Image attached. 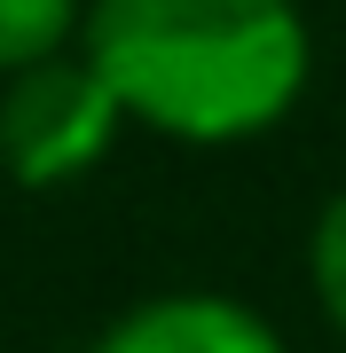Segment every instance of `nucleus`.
<instances>
[{
	"label": "nucleus",
	"instance_id": "1",
	"mask_svg": "<svg viewBox=\"0 0 346 353\" xmlns=\"http://www.w3.org/2000/svg\"><path fill=\"white\" fill-rule=\"evenodd\" d=\"M87 63L157 134L229 141L299 94L307 24L291 0H95Z\"/></svg>",
	"mask_w": 346,
	"mask_h": 353
},
{
	"label": "nucleus",
	"instance_id": "2",
	"mask_svg": "<svg viewBox=\"0 0 346 353\" xmlns=\"http://www.w3.org/2000/svg\"><path fill=\"white\" fill-rule=\"evenodd\" d=\"M118 118L126 110H118V94L103 87V71L87 55L79 63L71 55H48V63L16 71L8 94H0V165L16 181H32V189L71 181L110 150Z\"/></svg>",
	"mask_w": 346,
	"mask_h": 353
},
{
	"label": "nucleus",
	"instance_id": "3",
	"mask_svg": "<svg viewBox=\"0 0 346 353\" xmlns=\"http://www.w3.org/2000/svg\"><path fill=\"white\" fill-rule=\"evenodd\" d=\"M95 353H283V338L252 314L244 299L220 290H166V299L126 306Z\"/></svg>",
	"mask_w": 346,
	"mask_h": 353
},
{
	"label": "nucleus",
	"instance_id": "4",
	"mask_svg": "<svg viewBox=\"0 0 346 353\" xmlns=\"http://www.w3.org/2000/svg\"><path fill=\"white\" fill-rule=\"evenodd\" d=\"M71 8L79 0H0V71L16 79V71L48 63L71 32Z\"/></svg>",
	"mask_w": 346,
	"mask_h": 353
},
{
	"label": "nucleus",
	"instance_id": "5",
	"mask_svg": "<svg viewBox=\"0 0 346 353\" xmlns=\"http://www.w3.org/2000/svg\"><path fill=\"white\" fill-rule=\"evenodd\" d=\"M315 290H323V306H331V322L346 330V189L323 204V220H315Z\"/></svg>",
	"mask_w": 346,
	"mask_h": 353
}]
</instances>
